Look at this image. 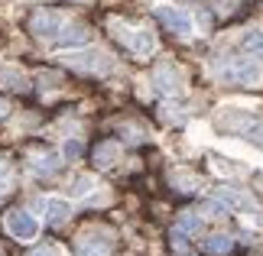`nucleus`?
<instances>
[{"mask_svg":"<svg viewBox=\"0 0 263 256\" xmlns=\"http://www.w3.org/2000/svg\"><path fill=\"white\" fill-rule=\"evenodd\" d=\"M117 39L137 55H149L156 49V39H153V33H146V29H124V33H117Z\"/></svg>","mask_w":263,"mask_h":256,"instance_id":"nucleus-10","label":"nucleus"},{"mask_svg":"<svg viewBox=\"0 0 263 256\" xmlns=\"http://www.w3.org/2000/svg\"><path fill=\"white\" fill-rule=\"evenodd\" d=\"M65 26V16L59 13V10H49V7H39V10H33L29 13V19H26V29L33 36H39V39H55V33Z\"/></svg>","mask_w":263,"mask_h":256,"instance_id":"nucleus-3","label":"nucleus"},{"mask_svg":"<svg viewBox=\"0 0 263 256\" xmlns=\"http://www.w3.org/2000/svg\"><path fill=\"white\" fill-rule=\"evenodd\" d=\"M75 253L78 256H110L114 253V240H110V233H82V237L75 240Z\"/></svg>","mask_w":263,"mask_h":256,"instance_id":"nucleus-6","label":"nucleus"},{"mask_svg":"<svg viewBox=\"0 0 263 256\" xmlns=\"http://www.w3.org/2000/svg\"><path fill=\"white\" fill-rule=\"evenodd\" d=\"M218 78L224 85H234V88H257L263 81V68L254 62V58H244V55H228L218 62Z\"/></svg>","mask_w":263,"mask_h":256,"instance_id":"nucleus-1","label":"nucleus"},{"mask_svg":"<svg viewBox=\"0 0 263 256\" xmlns=\"http://www.w3.org/2000/svg\"><path fill=\"white\" fill-rule=\"evenodd\" d=\"M65 156L68 159H78V156H82V143H78V140H68L65 143Z\"/></svg>","mask_w":263,"mask_h":256,"instance_id":"nucleus-19","label":"nucleus"},{"mask_svg":"<svg viewBox=\"0 0 263 256\" xmlns=\"http://www.w3.org/2000/svg\"><path fill=\"white\" fill-rule=\"evenodd\" d=\"M156 19L176 36H189L192 33V19H189L185 10H179V7H156Z\"/></svg>","mask_w":263,"mask_h":256,"instance_id":"nucleus-8","label":"nucleus"},{"mask_svg":"<svg viewBox=\"0 0 263 256\" xmlns=\"http://www.w3.org/2000/svg\"><path fill=\"white\" fill-rule=\"evenodd\" d=\"M68 214H72L68 201H59V198H49V201H46V224H49V227H59V224H65Z\"/></svg>","mask_w":263,"mask_h":256,"instance_id":"nucleus-13","label":"nucleus"},{"mask_svg":"<svg viewBox=\"0 0 263 256\" xmlns=\"http://www.w3.org/2000/svg\"><path fill=\"white\" fill-rule=\"evenodd\" d=\"M33 172L36 175H43V179H49V175H55L59 172V166H62V159H59V152H52V149H46V152H33Z\"/></svg>","mask_w":263,"mask_h":256,"instance_id":"nucleus-11","label":"nucleus"},{"mask_svg":"<svg viewBox=\"0 0 263 256\" xmlns=\"http://www.w3.org/2000/svg\"><path fill=\"white\" fill-rule=\"evenodd\" d=\"M55 49H75V46H88L91 43V29L85 23H65L55 33Z\"/></svg>","mask_w":263,"mask_h":256,"instance_id":"nucleus-9","label":"nucleus"},{"mask_svg":"<svg viewBox=\"0 0 263 256\" xmlns=\"http://www.w3.org/2000/svg\"><path fill=\"white\" fill-rule=\"evenodd\" d=\"M29 256H55V250H49V247H39V250H33Z\"/></svg>","mask_w":263,"mask_h":256,"instance_id":"nucleus-21","label":"nucleus"},{"mask_svg":"<svg viewBox=\"0 0 263 256\" xmlns=\"http://www.w3.org/2000/svg\"><path fill=\"white\" fill-rule=\"evenodd\" d=\"M215 127L228 136H240V140H260L263 133V120L250 110H237V107H228L215 117Z\"/></svg>","mask_w":263,"mask_h":256,"instance_id":"nucleus-2","label":"nucleus"},{"mask_svg":"<svg viewBox=\"0 0 263 256\" xmlns=\"http://www.w3.org/2000/svg\"><path fill=\"white\" fill-rule=\"evenodd\" d=\"M65 62H68V68L85 71V75H107V71L114 68V62H110L104 52H75V55H68Z\"/></svg>","mask_w":263,"mask_h":256,"instance_id":"nucleus-4","label":"nucleus"},{"mask_svg":"<svg viewBox=\"0 0 263 256\" xmlns=\"http://www.w3.org/2000/svg\"><path fill=\"white\" fill-rule=\"evenodd\" d=\"M16 191V179H13V169L7 166V159H0V201L10 198Z\"/></svg>","mask_w":263,"mask_h":256,"instance_id":"nucleus-16","label":"nucleus"},{"mask_svg":"<svg viewBox=\"0 0 263 256\" xmlns=\"http://www.w3.org/2000/svg\"><path fill=\"white\" fill-rule=\"evenodd\" d=\"M153 88L159 91L163 97H179L182 94V78L173 62H159L153 68Z\"/></svg>","mask_w":263,"mask_h":256,"instance_id":"nucleus-5","label":"nucleus"},{"mask_svg":"<svg viewBox=\"0 0 263 256\" xmlns=\"http://www.w3.org/2000/svg\"><path fill=\"white\" fill-rule=\"evenodd\" d=\"M201 250H205L208 256H228L231 250H234V240H231L228 233H211L208 240H201Z\"/></svg>","mask_w":263,"mask_h":256,"instance_id":"nucleus-12","label":"nucleus"},{"mask_svg":"<svg viewBox=\"0 0 263 256\" xmlns=\"http://www.w3.org/2000/svg\"><path fill=\"white\" fill-rule=\"evenodd\" d=\"M7 230L13 233L16 240H36L39 233V224L29 211H10L7 214Z\"/></svg>","mask_w":263,"mask_h":256,"instance_id":"nucleus-7","label":"nucleus"},{"mask_svg":"<svg viewBox=\"0 0 263 256\" xmlns=\"http://www.w3.org/2000/svg\"><path fill=\"white\" fill-rule=\"evenodd\" d=\"M176 230L179 233H198L201 230V218H198V214H182L179 224H176Z\"/></svg>","mask_w":263,"mask_h":256,"instance_id":"nucleus-17","label":"nucleus"},{"mask_svg":"<svg viewBox=\"0 0 263 256\" xmlns=\"http://www.w3.org/2000/svg\"><path fill=\"white\" fill-rule=\"evenodd\" d=\"M7 117H10V101L0 97V120H7Z\"/></svg>","mask_w":263,"mask_h":256,"instance_id":"nucleus-20","label":"nucleus"},{"mask_svg":"<svg viewBox=\"0 0 263 256\" xmlns=\"http://www.w3.org/2000/svg\"><path fill=\"white\" fill-rule=\"evenodd\" d=\"M91 188H95V182H91L88 175H78V179H75V185H72V194H88Z\"/></svg>","mask_w":263,"mask_h":256,"instance_id":"nucleus-18","label":"nucleus"},{"mask_svg":"<svg viewBox=\"0 0 263 256\" xmlns=\"http://www.w3.org/2000/svg\"><path fill=\"white\" fill-rule=\"evenodd\" d=\"M114 162H117V143H110V140L98 143L95 146V166L98 169H110Z\"/></svg>","mask_w":263,"mask_h":256,"instance_id":"nucleus-14","label":"nucleus"},{"mask_svg":"<svg viewBox=\"0 0 263 256\" xmlns=\"http://www.w3.org/2000/svg\"><path fill=\"white\" fill-rule=\"evenodd\" d=\"M240 49L250 52L254 58H263V33H260V29H247L244 39H240Z\"/></svg>","mask_w":263,"mask_h":256,"instance_id":"nucleus-15","label":"nucleus"}]
</instances>
